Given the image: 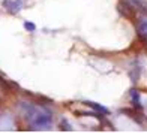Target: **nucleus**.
Listing matches in <instances>:
<instances>
[{
	"label": "nucleus",
	"mask_w": 147,
	"mask_h": 133,
	"mask_svg": "<svg viewBox=\"0 0 147 133\" xmlns=\"http://www.w3.org/2000/svg\"><path fill=\"white\" fill-rule=\"evenodd\" d=\"M134 3L137 5V8L141 11V14L147 15V2H140V0H134Z\"/></svg>",
	"instance_id": "nucleus-3"
},
{
	"label": "nucleus",
	"mask_w": 147,
	"mask_h": 133,
	"mask_svg": "<svg viewBox=\"0 0 147 133\" xmlns=\"http://www.w3.org/2000/svg\"><path fill=\"white\" fill-rule=\"evenodd\" d=\"M24 29L27 30V31H33V30L36 29V25L33 24V23H30V21H26V23H24Z\"/></svg>",
	"instance_id": "nucleus-4"
},
{
	"label": "nucleus",
	"mask_w": 147,
	"mask_h": 133,
	"mask_svg": "<svg viewBox=\"0 0 147 133\" xmlns=\"http://www.w3.org/2000/svg\"><path fill=\"white\" fill-rule=\"evenodd\" d=\"M59 127L62 129V130H71V126H68V123H66L65 120H63V121H62V124H60Z\"/></svg>",
	"instance_id": "nucleus-5"
},
{
	"label": "nucleus",
	"mask_w": 147,
	"mask_h": 133,
	"mask_svg": "<svg viewBox=\"0 0 147 133\" xmlns=\"http://www.w3.org/2000/svg\"><path fill=\"white\" fill-rule=\"evenodd\" d=\"M84 103L87 105V106H90V108L96 109L98 112H101V114H108V109L104 108V106H101V105H98V103H92V102H89V100H86Z\"/></svg>",
	"instance_id": "nucleus-1"
},
{
	"label": "nucleus",
	"mask_w": 147,
	"mask_h": 133,
	"mask_svg": "<svg viewBox=\"0 0 147 133\" xmlns=\"http://www.w3.org/2000/svg\"><path fill=\"white\" fill-rule=\"evenodd\" d=\"M138 33L143 39H147V23H141L138 25Z\"/></svg>",
	"instance_id": "nucleus-2"
}]
</instances>
